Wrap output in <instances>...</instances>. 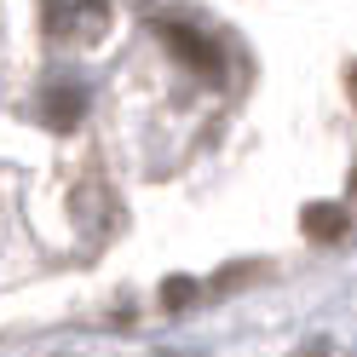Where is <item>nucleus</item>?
Returning <instances> with one entry per match:
<instances>
[{"instance_id": "nucleus-4", "label": "nucleus", "mask_w": 357, "mask_h": 357, "mask_svg": "<svg viewBox=\"0 0 357 357\" xmlns=\"http://www.w3.org/2000/svg\"><path fill=\"white\" fill-rule=\"evenodd\" d=\"M190 294H196V282H190V277H167V282H162V300H167L173 311H178V305H190Z\"/></svg>"}, {"instance_id": "nucleus-7", "label": "nucleus", "mask_w": 357, "mask_h": 357, "mask_svg": "<svg viewBox=\"0 0 357 357\" xmlns=\"http://www.w3.org/2000/svg\"><path fill=\"white\" fill-rule=\"evenodd\" d=\"M351 190H357V173H351Z\"/></svg>"}, {"instance_id": "nucleus-6", "label": "nucleus", "mask_w": 357, "mask_h": 357, "mask_svg": "<svg viewBox=\"0 0 357 357\" xmlns=\"http://www.w3.org/2000/svg\"><path fill=\"white\" fill-rule=\"evenodd\" d=\"M351 93H357V70H351Z\"/></svg>"}, {"instance_id": "nucleus-1", "label": "nucleus", "mask_w": 357, "mask_h": 357, "mask_svg": "<svg viewBox=\"0 0 357 357\" xmlns=\"http://www.w3.org/2000/svg\"><path fill=\"white\" fill-rule=\"evenodd\" d=\"M162 35H167V47L185 58V70H196L202 81H225V52H219L202 29H190V24H162Z\"/></svg>"}, {"instance_id": "nucleus-5", "label": "nucleus", "mask_w": 357, "mask_h": 357, "mask_svg": "<svg viewBox=\"0 0 357 357\" xmlns=\"http://www.w3.org/2000/svg\"><path fill=\"white\" fill-rule=\"evenodd\" d=\"M300 357H328V351H323V340H317V346H311V351H300Z\"/></svg>"}, {"instance_id": "nucleus-3", "label": "nucleus", "mask_w": 357, "mask_h": 357, "mask_svg": "<svg viewBox=\"0 0 357 357\" xmlns=\"http://www.w3.org/2000/svg\"><path fill=\"white\" fill-rule=\"evenodd\" d=\"M75 116H81V93H52V104H47V121H52L58 132H70V127H75Z\"/></svg>"}, {"instance_id": "nucleus-2", "label": "nucleus", "mask_w": 357, "mask_h": 357, "mask_svg": "<svg viewBox=\"0 0 357 357\" xmlns=\"http://www.w3.org/2000/svg\"><path fill=\"white\" fill-rule=\"evenodd\" d=\"M300 225H305V236H317V242H340L351 231V213L340 202H317V208H305Z\"/></svg>"}]
</instances>
